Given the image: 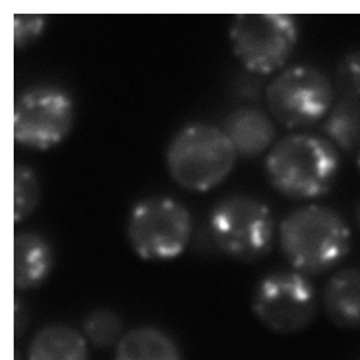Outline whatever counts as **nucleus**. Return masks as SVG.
Segmentation results:
<instances>
[{
  "mask_svg": "<svg viewBox=\"0 0 360 360\" xmlns=\"http://www.w3.org/2000/svg\"><path fill=\"white\" fill-rule=\"evenodd\" d=\"M238 155L224 129L192 124L173 137L166 153L167 172L181 188L208 192L226 180Z\"/></svg>",
  "mask_w": 360,
  "mask_h": 360,
  "instance_id": "obj_3",
  "label": "nucleus"
},
{
  "mask_svg": "<svg viewBox=\"0 0 360 360\" xmlns=\"http://www.w3.org/2000/svg\"><path fill=\"white\" fill-rule=\"evenodd\" d=\"M356 165H358V170H359L360 173V148L359 151H358V159H356Z\"/></svg>",
  "mask_w": 360,
  "mask_h": 360,
  "instance_id": "obj_21",
  "label": "nucleus"
},
{
  "mask_svg": "<svg viewBox=\"0 0 360 360\" xmlns=\"http://www.w3.org/2000/svg\"><path fill=\"white\" fill-rule=\"evenodd\" d=\"M355 221H356V224H358L360 229V200L358 202V205H356V208H355Z\"/></svg>",
  "mask_w": 360,
  "mask_h": 360,
  "instance_id": "obj_20",
  "label": "nucleus"
},
{
  "mask_svg": "<svg viewBox=\"0 0 360 360\" xmlns=\"http://www.w3.org/2000/svg\"><path fill=\"white\" fill-rule=\"evenodd\" d=\"M53 267L50 243L40 234L20 232L14 237V286L25 292L46 283Z\"/></svg>",
  "mask_w": 360,
  "mask_h": 360,
  "instance_id": "obj_11",
  "label": "nucleus"
},
{
  "mask_svg": "<svg viewBox=\"0 0 360 360\" xmlns=\"http://www.w3.org/2000/svg\"><path fill=\"white\" fill-rule=\"evenodd\" d=\"M210 229L224 254L241 262H255L271 250L276 222L271 210L257 198L233 195L212 208Z\"/></svg>",
  "mask_w": 360,
  "mask_h": 360,
  "instance_id": "obj_5",
  "label": "nucleus"
},
{
  "mask_svg": "<svg viewBox=\"0 0 360 360\" xmlns=\"http://www.w3.org/2000/svg\"><path fill=\"white\" fill-rule=\"evenodd\" d=\"M114 360H184L172 335L154 326L127 332L114 348Z\"/></svg>",
  "mask_w": 360,
  "mask_h": 360,
  "instance_id": "obj_14",
  "label": "nucleus"
},
{
  "mask_svg": "<svg viewBox=\"0 0 360 360\" xmlns=\"http://www.w3.org/2000/svg\"><path fill=\"white\" fill-rule=\"evenodd\" d=\"M299 27L288 14H238L229 27L233 53L257 76L281 70L297 44Z\"/></svg>",
  "mask_w": 360,
  "mask_h": 360,
  "instance_id": "obj_7",
  "label": "nucleus"
},
{
  "mask_svg": "<svg viewBox=\"0 0 360 360\" xmlns=\"http://www.w3.org/2000/svg\"><path fill=\"white\" fill-rule=\"evenodd\" d=\"M46 18L41 15H14V44L17 49H24L34 43L43 33Z\"/></svg>",
  "mask_w": 360,
  "mask_h": 360,
  "instance_id": "obj_19",
  "label": "nucleus"
},
{
  "mask_svg": "<svg viewBox=\"0 0 360 360\" xmlns=\"http://www.w3.org/2000/svg\"><path fill=\"white\" fill-rule=\"evenodd\" d=\"M252 311L264 328L277 335L300 333L316 316L315 288L296 270L267 274L254 290Z\"/></svg>",
  "mask_w": 360,
  "mask_h": 360,
  "instance_id": "obj_8",
  "label": "nucleus"
},
{
  "mask_svg": "<svg viewBox=\"0 0 360 360\" xmlns=\"http://www.w3.org/2000/svg\"><path fill=\"white\" fill-rule=\"evenodd\" d=\"M82 335L89 345L99 349L115 348L124 337V325L120 315L111 309H96L88 314L82 325Z\"/></svg>",
  "mask_w": 360,
  "mask_h": 360,
  "instance_id": "obj_16",
  "label": "nucleus"
},
{
  "mask_svg": "<svg viewBox=\"0 0 360 360\" xmlns=\"http://www.w3.org/2000/svg\"><path fill=\"white\" fill-rule=\"evenodd\" d=\"M26 360H89V344L69 325H46L32 337Z\"/></svg>",
  "mask_w": 360,
  "mask_h": 360,
  "instance_id": "obj_13",
  "label": "nucleus"
},
{
  "mask_svg": "<svg viewBox=\"0 0 360 360\" xmlns=\"http://www.w3.org/2000/svg\"><path fill=\"white\" fill-rule=\"evenodd\" d=\"M335 89L345 99H360V50L341 59L335 73Z\"/></svg>",
  "mask_w": 360,
  "mask_h": 360,
  "instance_id": "obj_18",
  "label": "nucleus"
},
{
  "mask_svg": "<svg viewBox=\"0 0 360 360\" xmlns=\"http://www.w3.org/2000/svg\"><path fill=\"white\" fill-rule=\"evenodd\" d=\"M127 236L131 250L143 260H173L189 244L192 217L188 208L173 198H146L131 208Z\"/></svg>",
  "mask_w": 360,
  "mask_h": 360,
  "instance_id": "obj_4",
  "label": "nucleus"
},
{
  "mask_svg": "<svg viewBox=\"0 0 360 360\" xmlns=\"http://www.w3.org/2000/svg\"><path fill=\"white\" fill-rule=\"evenodd\" d=\"M40 182L26 165L17 163L14 167V221H24L40 203Z\"/></svg>",
  "mask_w": 360,
  "mask_h": 360,
  "instance_id": "obj_17",
  "label": "nucleus"
},
{
  "mask_svg": "<svg viewBox=\"0 0 360 360\" xmlns=\"http://www.w3.org/2000/svg\"><path fill=\"white\" fill-rule=\"evenodd\" d=\"M75 114V102L65 91L53 86L29 89L14 105V140L27 150L49 151L68 137Z\"/></svg>",
  "mask_w": 360,
  "mask_h": 360,
  "instance_id": "obj_9",
  "label": "nucleus"
},
{
  "mask_svg": "<svg viewBox=\"0 0 360 360\" xmlns=\"http://www.w3.org/2000/svg\"><path fill=\"white\" fill-rule=\"evenodd\" d=\"M322 130L335 148L359 151L360 99L341 98L326 115Z\"/></svg>",
  "mask_w": 360,
  "mask_h": 360,
  "instance_id": "obj_15",
  "label": "nucleus"
},
{
  "mask_svg": "<svg viewBox=\"0 0 360 360\" xmlns=\"http://www.w3.org/2000/svg\"><path fill=\"white\" fill-rule=\"evenodd\" d=\"M269 184L293 200L326 195L340 172V156L325 137L309 133L288 134L273 146L264 160Z\"/></svg>",
  "mask_w": 360,
  "mask_h": 360,
  "instance_id": "obj_1",
  "label": "nucleus"
},
{
  "mask_svg": "<svg viewBox=\"0 0 360 360\" xmlns=\"http://www.w3.org/2000/svg\"><path fill=\"white\" fill-rule=\"evenodd\" d=\"M238 156L252 159L270 151L276 144V125L267 112L257 107H240L232 111L224 125Z\"/></svg>",
  "mask_w": 360,
  "mask_h": 360,
  "instance_id": "obj_10",
  "label": "nucleus"
},
{
  "mask_svg": "<svg viewBox=\"0 0 360 360\" xmlns=\"http://www.w3.org/2000/svg\"><path fill=\"white\" fill-rule=\"evenodd\" d=\"M335 94V84L321 70L295 65L270 81L264 98L273 120L285 128L304 129L326 118Z\"/></svg>",
  "mask_w": 360,
  "mask_h": 360,
  "instance_id": "obj_6",
  "label": "nucleus"
},
{
  "mask_svg": "<svg viewBox=\"0 0 360 360\" xmlns=\"http://www.w3.org/2000/svg\"><path fill=\"white\" fill-rule=\"evenodd\" d=\"M280 250L299 273L322 274L340 264L351 248V231L330 207L307 205L289 212L278 228Z\"/></svg>",
  "mask_w": 360,
  "mask_h": 360,
  "instance_id": "obj_2",
  "label": "nucleus"
},
{
  "mask_svg": "<svg viewBox=\"0 0 360 360\" xmlns=\"http://www.w3.org/2000/svg\"><path fill=\"white\" fill-rule=\"evenodd\" d=\"M322 304L329 321L340 329H360V269L348 267L325 285Z\"/></svg>",
  "mask_w": 360,
  "mask_h": 360,
  "instance_id": "obj_12",
  "label": "nucleus"
}]
</instances>
